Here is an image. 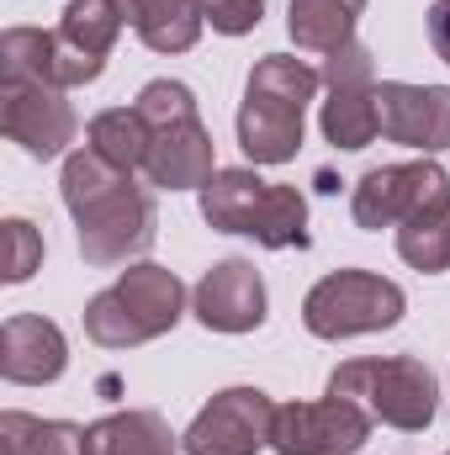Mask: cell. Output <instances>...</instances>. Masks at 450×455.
Instances as JSON below:
<instances>
[{"instance_id": "cell-22", "label": "cell", "mask_w": 450, "mask_h": 455, "mask_svg": "<svg viewBox=\"0 0 450 455\" xmlns=\"http://www.w3.org/2000/svg\"><path fill=\"white\" fill-rule=\"evenodd\" d=\"M48 69H53V32L11 27L0 37V80H43V85H53Z\"/></svg>"}, {"instance_id": "cell-2", "label": "cell", "mask_w": 450, "mask_h": 455, "mask_svg": "<svg viewBox=\"0 0 450 455\" xmlns=\"http://www.w3.org/2000/svg\"><path fill=\"white\" fill-rule=\"evenodd\" d=\"M324 75L292 53H270L249 69L244 107H238V148L254 164H286L302 148L308 101L318 96Z\"/></svg>"}, {"instance_id": "cell-21", "label": "cell", "mask_w": 450, "mask_h": 455, "mask_svg": "<svg viewBox=\"0 0 450 455\" xmlns=\"http://www.w3.org/2000/svg\"><path fill=\"white\" fill-rule=\"evenodd\" d=\"M85 148H96L107 164L117 170H143V154H149V127L138 107H117V112H101L91 127H85Z\"/></svg>"}, {"instance_id": "cell-7", "label": "cell", "mask_w": 450, "mask_h": 455, "mask_svg": "<svg viewBox=\"0 0 450 455\" xmlns=\"http://www.w3.org/2000/svg\"><path fill=\"white\" fill-rule=\"evenodd\" d=\"M403 318V291L371 270H334L324 275L308 302H302V323L318 339H355V334H382Z\"/></svg>"}, {"instance_id": "cell-12", "label": "cell", "mask_w": 450, "mask_h": 455, "mask_svg": "<svg viewBox=\"0 0 450 455\" xmlns=\"http://www.w3.org/2000/svg\"><path fill=\"white\" fill-rule=\"evenodd\" d=\"M270 424L276 403L260 387H228L197 413L181 445L186 455H254L260 445H270Z\"/></svg>"}, {"instance_id": "cell-1", "label": "cell", "mask_w": 450, "mask_h": 455, "mask_svg": "<svg viewBox=\"0 0 450 455\" xmlns=\"http://www.w3.org/2000/svg\"><path fill=\"white\" fill-rule=\"evenodd\" d=\"M64 207L80 228V254L96 270H112L138 259L154 243V196L133 180V170L107 164L96 148H80L64 159Z\"/></svg>"}, {"instance_id": "cell-23", "label": "cell", "mask_w": 450, "mask_h": 455, "mask_svg": "<svg viewBox=\"0 0 450 455\" xmlns=\"http://www.w3.org/2000/svg\"><path fill=\"white\" fill-rule=\"evenodd\" d=\"M398 254L424 270V275H440L450 270V218H419V223L398 228Z\"/></svg>"}, {"instance_id": "cell-17", "label": "cell", "mask_w": 450, "mask_h": 455, "mask_svg": "<svg viewBox=\"0 0 450 455\" xmlns=\"http://www.w3.org/2000/svg\"><path fill=\"white\" fill-rule=\"evenodd\" d=\"M127 27L154 48V53H186L197 48L207 27V0H117Z\"/></svg>"}, {"instance_id": "cell-10", "label": "cell", "mask_w": 450, "mask_h": 455, "mask_svg": "<svg viewBox=\"0 0 450 455\" xmlns=\"http://www.w3.org/2000/svg\"><path fill=\"white\" fill-rule=\"evenodd\" d=\"M366 440H371V413L350 397L286 403L276 408V424H270L276 455H355Z\"/></svg>"}, {"instance_id": "cell-9", "label": "cell", "mask_w": 450, "mask_h": 455, "mask_svg": "<svg viewBox=\"0 0 450 455\" xmlns=\"http://www.w3.org/2000/svg\"><path fill=\"white\" fill-rule=\"evenodd\" d=\"M324 138L334 148H366L382 132V107H376V69L366 43H344L339 53L324 59Z\"/></svg>"}, {"instance_id": "cell-14", "label": "cell", "mask_w": 450, "mask_h": 455, "mask_svg": "<svg viewBox=\"0 0 450 455\" xmlns=\"http://www.w3.org/2000/svg\"><path fill=\"white\" fill-rule=\"evenodd\" d=\"M376 107H382V138L387 143H403V148H419V154L450 148V85L382 80Z\"/></svg>"}, {"instance_id": "cell-16", "label": "cell", "mask_w": 450, "mask_h": 455, "mask_svg": "<svg viewBox=\"0 0 450 455\" xmlns=\"http://www.w3.org/2000/svg\"><path fill=\"white\" fill-rule=\"evenodd\" d=\"M69 365V344L59 334V323L37 318V313H11L0 329V376L16 387H43L59 381Z\"/></svg>"}, {"instance_id": "cell-15", "label": "cell", "mask_w": 450, "mask_h": 455, "mask_svg": "<svg viewBox=\"0 0 450 455\" xmlns=\"http://www.w3.org/2000/svg\"><path fill=\"white\" fill-rule=\"evenodd\" d=\"M191 313L213 334H249V329H260L265 323V281H260V270L249 259H218L197 281Z\"/></svg>"}, {"instance_id": "cell-24", "label": "cell", "mask_w": 450, "mask_h": 455, "mask_svg": "<svg viewBox=\"0 0 450 455\" xmlns=\"http://www.w3.org/2000/svg\"><path fill=\"white\" fill-rule=\"evenodd\" d=\"M37 265H43V233L27 218H5V281L21 286V281H32Z\"/></svg>"}, {"instance_id": "cell-20", "label": "cell", "mask_w": 450, "mask_h": 455, "mask_svg": "<svg viewBox=\"0 0 450 455\" xmlns=\"http://www.w3.org/2000/svg\"><path fill=\"white\" fill-rule=\"evenodd\" d=\"M0 455H85V429L11 408L0 413Z\"/></svg>"}, {"instance_id": "cell-6", "label": "cell", "mask_w": 450, "mask_h": 455, "mask_svg": "<svg viewBox=\"0 0 450 455\" xmlns=\"http://www.w3.org/2000/svg\"><path fill=\"white\" fill-rule=\"evenodd\" d=\"M329 397H350L371 419H382L403 435H419L435 424L440 387H435V371L424 360L392 355V360H344L329 376Z\"/></svg>"}, {"instance_id": "cell-11", "label": "cell", "mask_w": 450, "mask_h": 455, "mask_svg": "<svg viewBox=\"0 0 450 455\" xmlns=\"http://www.w3.org/2000/svg\"><path fill=\"white\" fill-rule=\"evenodd\" d=\"M122 21H127V16H122L117 0H69L64 21L53 27V69H48V80H53L59 91L101 80L107 53H112Z\"/></svg>"}, {"instance_id": "cell-26", "label": "cell", "mask_w": 450, "mask_h": 455, "mask_svg": "<svg viewBox=\"0 0 450 455\" xmlns=\"http://www.w3.org/2000/svg\"><path fill=\"white\" fill-rule=\"evenodd\" d=\"M430 43H435V53L450 64V0H435L430 5Z\"/></svg>"}, {"instance_id": "cell-5", "label": "cell", "mask_w": 450, "mask_h": 455, "mask_svg": "<svg viewBox=\"0 0 450 455\" xmlns=\"http://www.w3.org/2000/svg\"><path fill=\"white\" fill-rule=\"evenodd\" d=\"M202 218L265 249H308V202L297 186H270L254 170H218L202 186Z\"/></svg>"}, {"instance_id": "cell-8", "label": "cell", "mask_w": 450, "mask_h": 455, "mask_svg": "<svg viewBox=\"0 0 450 455\" xmlns=\"http://www.w3.org/2000/svg\"><path fill=\"white\" fill-rule=\"evenodd\" d=\"M350 212H355V223L371 228V233L419 223V218H450V175L435 159L382 164V170L360 175Z\"/></svg>"}, {"instance_id": "cell-27", "label": "cell", "mask_w": 450, "mask_h": 455, "mask_svg": "<svg viewBox=\"0 0 450 455\" xmlns=\"http://www.w3.org/2000/svg\"><path fill=\"white\" fill-rule=\"evenodd\" d=\"M446 455H450V451H446Z\"/></svg>"}, {"instance_id": "cell-18", "label": "cell", "mask_w": 450, "mask_h": 455, "mask_svg": "<svg viewBox=\"0 0 450 455\" xmlns=\"http://www.w3.org/2000/svg\"><path fill=\"white\" fill-rule=\"evenodd\" d=\"M85 455H175V435L159 413L127 408V413H107L85 429Z\"/></svg>"}, {"instance_id": "cell-3", "label": "cell", "mask_w": 450, "mask_h": 455, "mask_svg": "<svg viewBox=\"0 0 450 455\" xmlns=\"http://www.w3.org/2000/svg\"><path fill=\"white\" fill-rule=\"evenodd\" d=\"M143 127H149V154H143V175L165 191H191L207 186L218 175L213 159V132L202 127L197 101L181 80H154L143 85V96L133 101Z\"/></svg>"}, {"instance_id": "cell-25", "label": "cell", "mask_w": 450, "mask_h": 455, "mask_svg": "<svg viewBox=\"0 0 450 455\" xmlns=\"http://www.w3.org/2000/svg\"><path fill=\"white\" fill-rule=\"evenodd\" d=\"M260 16H265V0H207V21H213V32H223V37L254 32Z\"/></svg>"}, {"instance_id": "cell-4", "label": "cell", "mask_w": 450, "mask_h": 455, "mask_svg": "<svg viewBox=\"0 0 450 455\" xmlns=\"http://www.w3.org/2000/svg\"><path fill=\"white\" fill-rule=\"evenodd\" d=\"M186 313V286L165 265H127L117 286L85 302V334L101 349H133L170 334Z\"/></svg>"}, {"instance_id": "cell-19", "label": "cell", "mask_w": 450, "mask_h": 455, "mask_svg": "<svg viewBox=\"0 0 450 455\" xmlns=\"http://www.w3.org/2000/svg\"><path fill=\"white\" fill-rule=\"evenodd\" d=\"M366 0H292L286 11V27H292V43L302 53H339L344 43H355V21H360Z\"/></svg>"}, {"instance_id": "cell-13", "label": "cell", "mask_w": 450, "mask_h": 455, "mask_svg": "<svg viewBox=\"0 0 450 455\" xmlns=\"http://www.w3.org/2000/svg\"><path fill=\"white\" fill-rule=\"evenodd\" d=\"M0 127L32 159H59L75 143V112L59 85L43 80H0Z\"/></svg>"}]
</instances>
